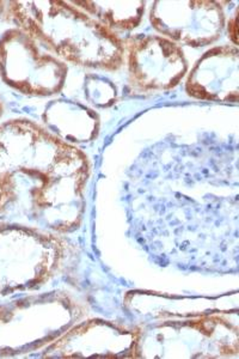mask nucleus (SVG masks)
Segmentation results:
<instances>
[{"label":"nucleus","mask_w":239,"mask_h":359,"mask_svg":"<svg viewBox=\"0 0 239 359\" xmlns=\"http://www.w3.org/2000/svg\"><path fill=\"white\" fill-rule=\"evenodd\" d=\"M86 156L30 123L0 127V213L18 212L59 233L84 213Z\"/></svg>","instance_id":"f257e3e1"},{"label":"nucleus","mask_w":239,"mask_h":359,"mask_svg":"<svg viewBox=\"0 0 239 359\" xmlns=\"http://www.w3.org/2000/svg\"><path fill=\"white\" fill-rule=\"evenodd\" d=\"M5 15L36 41L76 65L116 69L125 45L115 34L64 1H10Z\"/></svg>","instance_id":"f03ea898"},{"label":"nucleus","mask_w":239,"mask_h":359,"mask_svg":"<svg viewBox=\"0 0 239 359\" xmlns=\"http://www.w3.org/2000/svg\"><path fill=\"white\" fill-rule=\"evenodd\" d=\"M67 72L64 62L45 53L36 40L22 29H10L0 37V76L22 93L57 94Z\"/></svg>","instance_id":"7ed1b4c3"},{"label":"nucleus","mask_w":239,"mask_h":359,"mask_svg":"<svg viewBox=\"0 0 239 359\" xmlns=\"http://www.w3.org/2000/svg\"><path fill=\"white\" fill-rule=\"evenodd\" d=\"M150 20L153 28L174 43L203 47L219 39L225 13L217 1H156Z\"/></svg>","instance_id":"20e7f679"},{"label":"nucleus","mask_w":239,"mask_h":359,"mask_svg":"<svg viewBox=\"0 0 239 359\" xmlns=\"http://www.w3.org/2000/svg\"><path fill=\"white\" fill-rule=\"evenodd\" d=\"M132 86L142 91L168 90L186 74V57L179 46L163 36H139L127 45Z\"/></svg>","instance_id":"39448f33"},{"label":"nucleus","mask_w":239,"mask_h":359,"mask_svg":"<svg viewBox=\"0 0 239 359\" xmlns=\"http://www.w3.org/2000/svg\"><path fill=\"white\" fill-rule=\"evenodd\" d=\"M239 53L231 46L211 49L200 57L186 79V93L208 101L238 100Z\"/></svg>","instance_id":"423d86ee"},{"label":"nucleus","mask_w":239,"mask_h":359,"mask_svg":"<svg viewBox=\"0 0 239 359\" xmlns=\"http://www.w3.org/2000/svg\"><path fill=\"white\" fill-rule=\"evenodd\" d=\"M47 111V121L66 140L84 143L97 133V118L93 111L71 102H54Z\"/></svg>","instance_id":"0eeeda50"},{"label":"nucleus","mask_w":239,"mask_h":359,"mask_svg":"<svg viewBox=\"0 0 239 359\" xmlns=\"http://www.w3.org/2000/svg\"><path fill=\"white\" fill-rule=\"evenodd\" d=\"M91 13L95 20L107 28L132 30L137 28L145 13L144 1H74Z\"/></svg>","instance_id":"6e6552de"},{"label":"nucleus","mask_w":239,"mask_h":359,"mask_svg":"<svg viewBox=\"0 0 239 359\" xmlns=\"http://www.w3.org/2000/svg\"><path fill=\"white\" fill-rule=\"evenodd\" d=\"M230 25V27H228V32H230L231 29H233V33H231L230 36H231L233 43L237 45V27H235V25H237V13H235V16H233V20L230 22V25Z\"/></svg>","instance_id":"1a4fd4ad"}]
</instances>
